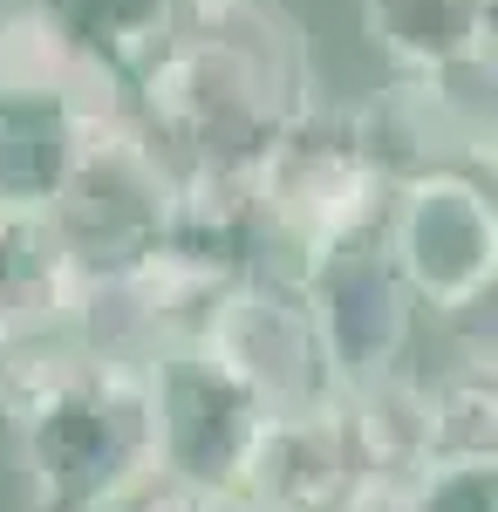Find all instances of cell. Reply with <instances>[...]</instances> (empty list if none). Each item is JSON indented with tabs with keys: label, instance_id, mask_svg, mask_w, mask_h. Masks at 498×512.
<instances>
[{
	"label": "cell",
	"instance_id": "6da1fadb",
	"mask_svg": "<svg viewBox=\"0 0 498 512\" xmlns=\"http://www.w3.org/2000/svg\"><path fill=\"white\" fill-rule=\"evenodd\" d=\"M307 103L321 82L287 7L178 0V35L130 89V123L171 171H260Z\"/></svg>",
	"mask_w": 498,
	"mask_h": 512
},
{
	"label": "cell",
	"instance_id": "7a4b0ae2",
	"mask_svg": "<svg viewBox=\"0 0 498 512\" xmlns=\"http://www.w3.org/2000/svg\"><path fill=\"white\" fill-rule=\"evenodd\" d=\"M0 410L35 512H116L157 478L151 383L69 335L0 349Z\"/></svg>",
	"mask_w": 498,
	"mask_h": 512
},
{
	"label": "cell",
	"instance_id": "3957f363",
	"mask_svg": "<svg viewBox=\"0 0 498 512\" xmlns=\"http://www.w3.org/2000/svg\"><path fill=\"white\" fill-rule=\"evenodd\" d=\"M130 103L96 82L69 48H55L35 14H0V205L48 212L76 171L89 130Z\"/></svg>",
	"mask_w": 498,
	"mask_h": 512
},
{
	"label": "cell",
	"instance_id": "277c9868",
	"mask_svg": "<svg viewBox=\"0 0 498 512\" xmlns=\"http://www.w3.org/2000/svg\"><path fill=\"white\" fill-rule=\"evenodd\" d=\"M389 198L396 185L369 164L355 110L342 103H307L260 164V205H267L273 246L287 253V274L301 267V253L389 219Z\"/></svg>",
	"mask_w": 498,
	"mask_h": 512
},
{
	"label": "cell",
	"instance_id": "5b68a950",
	"mask_svg": "<svg viewBox=\"0 0 498 512\" xmlns=\"http://www.w3.org/2000/svg\"><path fill=\"white\" fill-rule=\"evenodd\" d=\"M164 212H171V164L130 123V110L89 130L76 171L48 198V226H55L76 274H110V267L157 260Z\"/></svg>",
	"mask_w": 498,
	"mask_h": 512
},
{
	"label": "cell",
	"instance_id": "8992f818",
	"mask_svg": "<svg viewBox=\"0 0 498 512\" xmlns=\"http://www.w3.org/2000/svg\"><path fill=\"white\" fill-rule=\"evenodd\" d=\"M294 287H301L314 335H321L328 369H335L342 390L403 369L410 335H417V294H410V280H403L396 253H389L383 219L301 253Z\"/></svg>",
	"mask_w": 498,
	"mask_h": 512
},
{
	"label": "cell",
	"instance_id": "52a82bcc",
	"mask_svg": "<svg viewBox=\"0 0 498 512\" xmlns=\"http://www.w3.org/2000/svg\"><path fill=\"white\" fill-rule=\"evenodd\" d=\"M198 342L267 417L321 410V403L342 396L294 274H246L232 287H219Z\"/></svg>",
	"mask_w": 498,
	"mask_h": 512
},
{
	"label": "cell",
	"instance_id": "ba28073f",
	"mask_svg": "<svg viewBox=\"0 0 498 512\" xmlns=\"http://www.w3.org/2000/svg\"><path fill=\"white\" fill-rule=\"evenodd\" d=\"M144 383H151V424H157V478L239 492L267 410L205 355V342H178V349L151 355Z\"/></svg>",
	"mask_w": 498,
	"mask_h": 512
},
{
	"label": "cell",
	"instance_id": "9c48e42d",
	"mask_svg": "<svg viewBox=\"0 0 498 512\" xmlns=\"http://www.w3.org/2000/svg\"><path fill=\"white\" fill-rule=\"evenodd\" d=\"M383 239L417 308H458L498 287V212L471 171H423L389 198Z\"/></svg>",
	"mask_w": 498,
	"mask_h": 512
},
{
	"label": "cell",
	"instance_id": "30bf717a",
	"mask_svg": "<svg viewBox=\"0 0 498 512\" xmlns=\"http://www.w3.org/2000/svg\"><path fill=\"white\" fill-rule=\"evenodd\" d=\"M239 492L260 512H348V499L362 492V472H355L342 403L267 417L260 437H253Z\"/></svg>",
	"mask_w": 498,
	"mask_h": 512
},
{
	"label": "cell",
	"instance_id": "8fae6325",
	"mask_svg": "<svg viewBox=\"0 0 498 512\" xmlns=\"http://www.w3.org/2000/svg\"><path fill=\"white\" fill-rule=\"evenodd\" d=\"M28 14L123 103L178 35V0H28Z\"/></svg>",
	"mask_w": 498,
	"mask_h": 512
},
{
	"label": "cell",
	"instance_id": "7c38bea8",
	"mask_svg": "<svg viewBox=\"0 0 498 512\" xmlns=\"http://www.w3.org/2000/svg\"><path fill=\"white\" fill-rule=\"evenodd\" d=\"M69 294H76V267L48 226V212L0 205V349L62 335Z\"/></svg>",
	"mask_w": 498,
	"mask_h": 512
},
{
	"label": "cell",
	"instance_id": "4fadbf2b",
	"mask_svg": "<svg viewBox=\"0 0 498 512\" xmlns=\"http://www.w3.org/2000/svg\"><path fill=\"white\" fill-rule=\"evenodd\" d=\"M362 28L403 76L492 62V0H362Z\"/></svg>",
	"mask_w": 498,
	"mask_h": 512
},
{
	"label": "cell",
	"instance_id": "5bb4252c",
	"mask_svg": "<svg viewBox=\"0 0 498 512\" xmlns=\"http://www.w3.org/2000/svg\"><path fill=\"white\" fill-rule=\"evenodd\" d=\"M335 403H342L362 485H410L430 465V444H423V383L410 369L369 376V383L342 390Z\"/></svg>",
	"mask_w": 498,
	"mask_h": 512
},
{
	"label": "cell",
	"instance_id": "9a60e30c",
	"mask_svg": "<svg viewBox=\"0 0 498 512\" xmlns=\"http://www.w3.org/2000/svg\"><path fill=\"white\" fill-rule=\"evenodd\" d=\"M423 444L430 465H498V390L492 369L458 362L444 383H423Z\"/></svg>",
	"mask_w": 498,
	"mask_h": 512
},
{
	"label": "cell",
	"instance_id": "2e32d148",
	"mask_svg": "<svg viewBox=\"0 0 498 512\" xmlns=\"http://www.w3.org/2000/svg\"><path fill=\"white\" fill-rule=\"evenodd\" d=\"M403 512H498V465H423L403 485Z\"/></svg>",
	"mask_w": 498,
	"mask_h": 512
},
{
	"label": "cell",
	"instance_id": "e0dca14e",
	"mask_svg": "<svg viewBox=\"0 0 498 512\" xmlns=\"http://www.w3.org/2000/svg\"><path fill=\"white\" fill-rule=\"evenodd\" d=\"M144 512H260L246 492H205V485H171L151 478L144 485Z\"/></svg>",
	"mask_w": 498,
	"mask_h": 512
}]
</instances>
